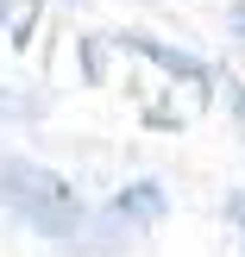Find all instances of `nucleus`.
I'll return each instance as SVG.
<instances>
[{
  "instance_id": "nucleus-3",
  "label": "nucleus",
  "mask_w": 245,
  "mask_h": 257,
  "mask_svg": "<svg viewBox=\"0 0 245 257\" xmlns=\"http://www.w3.org/2000/svg\"><path fill=\"white\" fill-rule=\"evenodd\" d=\"M120 44H126V50H138V57H151V63H164L170 75H183V82H195V88H208V82H214V69H208L201 57H183V50L157 44V38H145V32H126Z\"/></svg>"
},
{
  "instance_id": "nucleus-1",
  "label": "nucleus",
  "mask_w": 245,
  "mask_h": 257,
  "mask_svg": "<svg viewBox=\"0 0 245 257\" xmlns=\"http://www.w3.org/2000/svg\"><path fill=\"white\" fill-rule=\"evenodd\" d=\"M0 201H7L38 238H75L88 226L82 195H75L57 170H44V163H32V157H13V151H0Z\"/></svg>"
},
{
  "instance_id": "nucleus-4",
  "label": "nucleus",
  "mask_w": 245,
  "mask_h": 257,
  "mask_svg": "<svg viewBox=\"0 0 245 257\" xmlns=\"http://www.w3.org/2000/svg\"><path fill=\"white\" fill-rule=\"evenodd\" d=\"M226 226H233V238H239V251H245V188L226 195Z\"/></svg>"
},
{
  "instance_id": "nucleus-5",
  "label": "nucleus",
  "mask_w": 245,
  "mask_h": 257,
  "mask_svg": "<svg viewBox=\"0 0 245 257\" xmlns=\"http://www.w3.org/2000/svg\"><path fill=\"white\" fill-rule=\"evenodd\" d=\"M38 113V100H25V94H7L0 88V119H32Z\"/></svg>"
},
{
  "instance_id": "nucleus-6",
  "label": "nucleus",
  "mask_w": 245,
  "mask_h": 257,
  "mask_svg": "<svg viewBox=\"0 0 245 257\" xmlns=\"http://www.w3.org/2000/svg\"><path fill=\"white\" fill-rule=\"evenodd\" d=\"M233 25H239V38H245V0H239V7H233Z\"/></svg>"
},
{
  "instance_id": "nucleus-2",
  "label": "nucleus",
  "mask_w": 245,
  "mask_h": 257,
  "mask_svg": "<svg viewBox=\"0 0 245 257\" xmlns=\"http://www.w3.org/2000/svg\"><path fill=\"white\" fill-rule=\"evenodd\" d=\"M164 213H170V201H164L157 182H126L120 195L107 201V220H126V226H151V220H164Z\"/></svg>"
}]
</instances>
